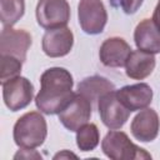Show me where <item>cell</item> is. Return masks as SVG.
<instances>
[{"instance_id": "cell-15", "label": "cell", "mask_w": 160, "mask_h": 160, "mask_svg": "<svg viewBox=\"0 0 160 160\" xmlns=\"http://www.w3.org/2000/svg\"><path fill=\"white\" fill-rule=\"evenodd\" d=\"M155 64L156 61L154 54L138 49L135 51H131L130 56L128 58L125 64V72L130 79L142 80L152 72V70L155 69Z\"/></svg>"}, {"instance_id": "cell-20", "label": "cell", "mask_w": 160, "mask_h": 160, "mask_svg": "<svg viewBox=\"0 0 160 160\" xmlns=\"http://www.w3.org/2000/svg\"><path fill=\"white\" fill-rule=\"evenodd\" d=\"M144 0H110L112 6H119L122 9V11L128 15L135 14L139 8L142 5Z\"/></svg>"}, {"instance_id": "cell-17", "label": "cell", "mask_w": 160, "mask_h": 160, "mask_svg": "<svg viewBox=\"0 0 160 160\" xmlns=\"http://www.w3.org/2000/svg\"><path fill=\"white\" fill-rule=\"evenodd\" d=\"M25 12V0H0V20L2 26H12Z\"/></svg>"}, {"instance_id": "cell-10", "label": "cell", "mask_w": 160, "mask_h": 160, "mask_svg": "<svg viewBox=\"0 0 160 160\" xmlns=\"http://www.w3.org/2000/svg\"><path fill=\"white\" fill-rule=\"evenodd\" d=\"M42 51L49 58H61L68 55L74 45L72 31L64 26L56 29H49L42 36Z\"/></svg>"}, {"instance_id": "cell-11", "label": "cell", "mask_w": 160, "mask_h": 160, "mask_svg": "<svg viewBox=\"0 0 160 160\" xmlns=\"http://www.w3.org/2000/svg\"><path fill=\"white\" fill-rule=\"evenodd\" d=\"M160 130V120L158 112L151 108L140 110L130 124V131L132 136L142 142L152 141L158 138Z\"/></svg>"}, {"instance_id": "cell-3", "label": "cell", "mask_w": 160, "mask_h": 160, "mask_svg": "<svg viewBox=\"0 0 160 160\" xmlns=\"http://www.w3.org/2000/svg\"><path fill=\"white\" fill-rule=\"evenodd\" d=\"M102 152L112 160H138L151 159V155L145 149L135 145L124 131L111 130L101 141Z\"/></svg>"}, {"instance_id": "cell-2", "label": "cell", "mask_w": 160, "mask_h": 160, "mask_svg": "<svg viewBox=\"0 0 160 160\" xmlns=\"http://www.w3.org/2000/svg\"><path fill=\"white\" fill-rule=\"evenodd\" d=\"M48 135L45 118L39 111H29L20 116L12 130L14 141L19 148L35 149L44 144Z\"/></svg>"}, {"instance_id": "cell-4", "label": "cell", "mask_w": 160, "mask_h": 160, "mask_svg": "<svg viewBox=\"0 0 160 160\" xmlns=\"http://www.w3.org/2000/svg\"><path fill=\"white\" fill-rule=\"evenodd\" d=\"M98 110L102 124L110 130H118L128 121L130 110L120 101L116 90L105 92L98 100Z\"/></svg>"}, {"instance_id": "cell-1", "label": "cell", "mask_w": 160, "mask_h": 160, "mask_svg": "<svg viewBox=\"0 0 160 160\" xmlns=\"http://www.w3.org/2000/svg\"><path fill=\"white\" fill-rule=\"evenodd\" d=\"M74 79L69 70L60 66L46 69L40 76V90L35 98L36 108L46 114L55 115L62 111L72 100Z\"/></svg>"}, {"instance_id": "cell-13", "label": "cell", "mask_w": 160, "mask_h": 160, "mask_svg": "<svg viewBox=\"0 0 160 160\" xmlns=\"http://www.w3.org/2000/svg\"><path fill=\"white\" fill-rule=\"evenodd\" d=\"M120 101L132 112L148 108L152 101V89L146 82H138L132 85H125L120 90H116Z\"/></svg>"}, {"instance_id": "cell-8", "label": "cell", "mask_w": 160, "mask_h": 160, "mask_svg": "<svg viewBox=\"0 0 160 160\" xmlns=\"http://www.w3.org/2000/svg\"><path fill=\"white\" fill-rule=\"evenodd\" d=\"M92 104L80 92H75L69 105L59 112V120L70 131H78L82 125L88 124L91 118Z\"/></svg>"}, {"instance_id": "cell-12", "label": "cell", "mask_w": 160, "mask_h": 160, "mask_svg": "<svg viewBox=\"0 0 160 160\" xmlns=\"http://www.w3.org/2000/svg\"><path fill=\"white\" fill-rule=\"evenodd\" d=\"M131 51L130 45L122 38L114 36L104 40L99 50V58L102 65L108 68H121L125 66Z\"/></svg>"}, {"instance_id": "cell-16", "label": "cell", "mask_w": 160, "mask_h": 160, "mask_svg": "<svg viewBox=\"0 0 160 160\" xmlns=\"http://www.w3.org/2000/svg\"><path fill=\"white\" fill-rule=\"evenodd\" d=\"M111 90H115L114 84L106 78L99 75L88 76L78 84V92H80L88 100H90L91 104L94 101H98L101 95Z\"/></svg>"}, {"instance_id": "cell-14", "label": "cell", "mask_w": 160, "mask_h": 160, "mask_svg": "<svg viewBox=\"0 0 160 160\" xmlns=\"http://www.w3.org/2000/svg\"><path fill=\"white\" fill-rule=\"evenodd\" d=\"M134 41L139 50L159 54L160 52V28L152 19L141 20L134 31Z\"/></svg>"}, {"instance_id": "cell-22", "label": "cell", "mask_w": 160, "mask_h": 160, "mask_svg": "<svg viewBox=\"0 0 160 160\" xmlns=\"http://www.w3.org/2000/svg\"><path fill=\"white\" fill-rule=\"evenodd\" d=\"M151 19H152L154 22L160 28V0H159L158 5H156L155 9H154V12H152V18H151Z\"/></svg>"}, {"instance_id": "cell-7", "label": "cell", "mask_w": 160, "mask_h": 160, "mask_svg": "<svg viewBox=\"0 0 160 160\" xmlns=\"http://www.w3.org/2000/svg\"><path fill=\"white\" fill-rule=\"evenodd\" d=\"M2 85V99L6 108L10 111H19L25 109L32 100L34 85L24 76H16L10 79Z\"/></svg>"}, {"instance_id": "cell-5", "label": "cell", "mask_w": 160, "mask_h": 160, "mask_svg": "<svg viewBox=\"0 0 160 160\" xmlns=\"http://www.w3.org/2000/svg\"><path fill=\"white\" fill-rule=\"evenodd\" d=\"M35 12L38 24L46 30L64 28L70 20V5L66 0H39Z\"/></svg>"}, {"instance_id": "cell-18", "label": "cell", "mask_w": 160, "mask_h": 160, "mask_svg": "<svg viewBox=\"0 0 160 160\" xmlns=\"http://www.w3.org/2000/svg\"><path fill=\"white\" fill-rule=\"evenodd\" d=\"M100 142V132L95 124L88 122L76 131V145L81 151H92Z\"/></svg>"}, {"instance_id": "cell-21", "label": "cell", "mask_w": 160, "mask_h": 160, "mask_svg": "<svg viewBox=\"0 0 160 160\" xmlns=\"http://www.w3.org/2000/svg\"><path fill=\"white\" fill-rule=\"evenodd\" d=\"M41 159V155L39 152H36L32 149H26V148H21V150H19L15 155L14 159Z\"/></svg>"}, {"instance_id": "cell-9", "label": "cell", "mask_w": 160, "mask_h": 160, "mask_svg": "<svg viewBox=\"0 0 160 160\" xmlns=\"http://www.w3.org/2000/svg\"><path fill=\"white\" fill-rule=\"evenodd\" d=\"M31 42V35L26 30L4 26L0 34V55H10L24 62Z\"/></svg>"}, {"instance_id": "cell-19", "label": "cell", "mask_w": 160, "mask_h": 160, "mask_svg": "<svg viewBox=\"0 0 160 160\" xmlns=\"http://www.w3.org/2000/svg\"><path fill=\"white\" fill-rule=\"evenodd\" d=\"M0 64H1V72H0L1 82H5L10 79L19 76L22 69V61L10 55H0Z\"/></svg>"}, {"instance_id": "cell-6", "label": "cell", "mask_w": 160, "mask_h": 160, "mask_svg": "<svg viewBox=\"0 0 160 160\" xmlns=\"http://www.w3.org/2000/svg\"><path fill=\"white\" fill-rule=\"evenodd\" d=\"M78 18L82 31L89 35L101 34L108 22V12L101 0H80Z\"/></svg>"}]
</instances>
